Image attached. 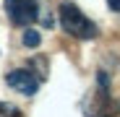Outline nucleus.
<instances>
[{
    "instance_id": "obj_1",
    "label": "nucleus",
    "mask_w": 120,
    "mask_h": 117,
    "mask_svg": "<svg viewBox=\"0 0 120 117\" xmlns=\"http://www.w3.org/2000/svg\"><path fill=\"white\" fill-rule=\"evenodd\" d=\"M60 26L65 34L76 36V39H94L99 34L97 24L91 18H86L81 13V8H76L73 3H60Z\"/></svg>"
},
{
    "instance_id": "obj_2",
    "label": "nucleus",
    "mask_w": 120,
    "mask_h": 117,
    "mask_svg": "<svg viewBox=\"0 0 120 117\" xmlns=\"http://www.w3.org/2000/svg\"><path fill=\"white\" fill-rule=\"evenodd\" d=\"M5 13L11 18V24L29 26L39 16V0H5Z\"/></svg>"
},
{
    "instance_id": "obj_3",
    "label": "nucleus",
    "mask_w": 120,
    "mask_h": 117,
    "mask_svg": "<svg viewBox=\"0 0 120 117\" xmlns=\"http://www.w3.org/2000/svg\"><path fill=\"white\" fill-rule=\"evenodd\" d=\"M5 83H8L13 91L24 94V96H34V94L39 91L42 78H39L34 70H29V68H18V70H11V73L5 75Z\"/></svg>"
},
{
    "instance_id": "obj_4",
    "label": "nucleus",
    "mask_w": 120,
    "mask_h": 117,
    "mask_svg": "<svg viewBox=\"0 0 120 117\" xmlns=\"http://www.w3.org/2000/svg\"><path fill=\"white\" fill-rule=\"evenodd\" d=\"M21 42H24L26 47H39L42 36H39V31H37V29H26V31H24V36H21Z\"/></svg>"
},
{
    "instance_id": "obj_5",
    "label": "nucleus",
    "mask_w": 120,
    "mask_h": 117,
    "mask_svg": "<svg viewBox=\"0 0 120 117\" xmlns=\"http://www.w3.org/2000/svg\"><path fill=\"white\" fill-rule=\"evenodd\" d=\"M0 117H24V114H21L18 107H13L8 102H0Z\"/></svg>"
},
{
    "instance_id": "obj_6",
    "label": "nucleus",
    "mask_w": 120,
    "mask_h": 117,
    "mask_svg": "<svg viewBox=\"0 0 120 117\" xmlns=\"http://www.w3.org/2000/svg\"><path fill=\"white\" fill-rule=\"evenodd\" d=\"M107 5H110L115 13H120V0H107Z\"/></svg>"
}]
</instances>
